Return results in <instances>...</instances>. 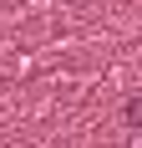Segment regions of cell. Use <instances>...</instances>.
I'll use <instances>...</instances> for the list:
<instances>
[{
	"instance_id": "6da1fadb",
	"label": "cell",
	"mask_w": 142,
	"mask_h": 148,
	"mask_svg": "<svg viewBox=\"0 0 142 148\" xmlns=\"http://www.w3.org/2000/svg\"><path fill=\"white\" fill-rule=\"evenodd\" d=\"M122 118H127V128H137L142 123V97H127V112H122Z\"/></svg>"
}]
</instances>
